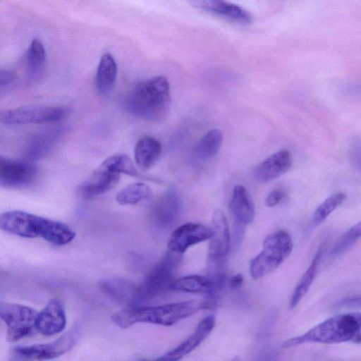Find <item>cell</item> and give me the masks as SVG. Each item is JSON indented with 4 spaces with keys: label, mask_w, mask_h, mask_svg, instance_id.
<instances>
[{
    "label": "cell",
    "mask_w": 361,
    "mask_h": 361,
    "mask_svg": "<svg viewBox=\"0 0 361 361\" xmlns=\"http://www.w3.org/2000/svg\"><path fill=\"white\" fill-rule=\"evenodd\" d=\"M243 282V276L241 274H238L232 276L229 280L230 287L232 288H239Z\"/></svg>",
    "instance_id": "836d02e7"
},
{
    "label": "cell",
    "mask_w": 361,
    "mask_h": 361,
    "mask_svg": "<svg viewBox=\"0 0 361 361\" xmlns=\"http://www.w3.org/2000/svg\"><path fill=\"white\" fill-rule=\"evenodd\" d=\"M121 173L102 163L90 176L78 187V194L85 199H91L113 189L118 183Z\"/></svg>",
    "instance_id": "4fadbf2b"
},
{
    "label": "cell",
    "mask_w": 361,
    "mask_h": 361,
    "mask_svg": "<svg viewBox=\"0 0 361 361\" xmlns=\"http://www.w3.org/2000/svg\"><path fill=\"white\" fill-rule=\"evenodd\" d=\"M46 54L44 45L39 39H33L26 53V66L32 76L38 75L44 66Z\"/></svg>",
    "instance_id": "4316f807"
},
{
    "label": "cell",
    "mask_w": 361,
    "mask_h": 361,
    "mask_svg": "<svg viewBox=\"0 0 361 361\" xmlns=\"http://www.w3.org/2000/svg\"><path fill=\"white\" fill-rule=\"evenodd\" d=\"M99 286L114 300L128 306L135 305L137 286L132 281L119 277L108 278L101 280Z\"/></svg>",
    "instance_id": "ffe728a7"
},
{
    "label": "cell",
    "mask_w": 361,
    "mask_h": 361,
    "mask_svg": "<svg viewBox=\"0 0 361 361\" xmlns=\"http://www.w3.org/2000/svg\"><path fill=\"white\" fill-rule=\"evenodd\" d=\"M212 235V228L199 223H186L171 233L167 247L169 250L182 255L191 246L209 240Z\"/></svg>",
    "instance_id": "8fae6325"
},
{
    "label": "cell",
    "mask_w": 361,
    "mask_h": 361,
    "mask_svg": "<svg viewBox=\"0 0 361 361\" xmlns=\"http://www.w3.org/2000/svg\"><path fill=\"white\" fill-rule=\"evenodd\" d=\"M285 197V192L281 189H274L271 191L265 199V204L273 207L279 204Z\"/></svg>",
    "instance_id": "4dcf8cb0"
},
{
    "label": "cell",
    "mask_w": 361,
    "mask_h": 361,
    "mask_svg": "<svg viewBox=\"0 0 361 361\" xmlns=\"http://www.w3.org/2000/svg\"><path fill=\"white\" fill-rule=\"evenodd\" d=\"M215 325V318L209 315L203 318L194 333L173 349L157 360L176 361L182 359L198 347L210 334Z\"/></svg>",
    "instance_id": "9a60e30c"
},
{
    "label": "cell",
    "mask_w": 361,
    "mask_h": 361,
    "mask_svg": "<svg viewBox=\"0 0 361 361\" xmlns=\"http://www.w3.org/2000/svg\"><path fill=\"white\" fill-rule=\"evenodd\" d=\"M66 316L63 303L56 298L51 299L38 312L36 330L46 336L57 334L65 329Z\"/></svg>",
    "instance_id": "5bb4252c"
},
{
    "label": "cell",
    "mask_w": 361,
    "mask_h": 361,
    "mask_svg": "<svg viewBox=\"0 0 361 361\" xmlns=\"http://www.w3.org/2000/svg\"><path fill=\"white\" fill-rule=\"evenodd\" d=\"M290 235L283 230L268 235L263 242L262 250L250 263V274L257 280L276 269L292 252Z\"/></svg>",
    "instance_id": "5b68a950"
},
{
    "label": "cell",
    "mask_w": 361,
    "mask_h": 361,
    "mask_svg": "<svg viewBox=\"0 0 361 361\" xmlns=\"http://www.w3.org/2000/svg\"><path fill=\"white\" fill-rule=\"evenodd\" d=\"M67 114L68 109L63 106L29 105L1 111L0 121L5 125L43 123L61 121Z\"/></svg>",
    "instance_id": "9c48e42d"
},
{
    "label": "cell",
    "mask_w": 361,
    "mask_h": 361,
    "mask_svg": "<svg viewBox=\"0 0 361 361\" xmlns=\"http://www.w3.org/2000/svg\"><path fill=\"white\" fill-rule=\"evenodd\" d=\"M345 342L361 343V312L331 317L302 335L286 340L281 347L288 348L307 343L332 344Z\"/></svg>",
    "instance_id": "277c9868"
},
{
    "label": "cell",
    "mask_w": 361,
    "mask_h": 361,
    "mask_svg": "<svg viewBox=\"0 0 361 361\" xmlns=\"http://www.w3.org/2000/svg\"><path fill=\"white\" fill-rule=\"evenodd\" d=\"M229 209L236 228H243L253 221L255 214V204L250 193L245 186H235Z\"/></svg>",
    "instance_id": "2e32d148"
},
{
    "label": "cell",
    "mask_w": 361,
    "mask_h": 361,
    "mask_svg": "<svg viewBox=\"0 0 361 361\" xmlns=\"http://www.w3.org/2000/svg\"><path fill=\"white\" fill-rule=\"evenodd\" d=\"M181 209V200L176 188L168 190L154 204L152 217L162 227L173 224L178 219Z\"/></svg>",
    "instance_id": "ac0fdd59"
},
{
    "label": "cell",
    "mask_w": 361,
    "mask_h": 361,
    "mask_svg": "<svg viewBox=\"0 0 361 361\" xmlns=\"http://www.w3.org/2000/svg\"><path fill=\"white\" fill-rule=\"evenodd\" d=\"M361 238V221L351 226L338 239L331 251L332 257L338 256Z\"/></svg>",
    "instance_id": "f546056e"
},
{
    "label": "cell",
    "mask_w": 361,
    "mask_h": 361,
    "mask_svg": "<svg viewBox=\"0 0 361 361\" xmlns=\"http://www.w3.org/2000/svg\"><path fill=\"white\" fill-rule=\"evenodd\" d=\"M222 142L221 131L216 128L210 130L197 143L195 149L196 157L201 160L212 158L219 151Z\"/></svg>",
    "instance_id": "d4e9b609"
},
{
    "label": "cell",
    "mask_w": 361,
    "mask_h": 361,
    "mask_svg": "<svg viewBox=\"0 0 361 361\" xmlns=\"http://www.w3.org/2000/svg\"><path fill=\"white\" fill-rule=\"evenodd\" d=\"M117 75V66L112 55L104 54L99 61L96 73V87L102 94L110 92L115 84Z\"/></svg>",
    "instance_id": "603a6c76"
},
{
    "label": "cell",
    "mask_w": 361,
    "mask_h": 361,
    "mask_svg": "<svg viewBox=\"0 0 361 361\" xmlns=\"http://www.w3.org/2000/svg\"><path fill=\"white\" fill-rule=\"evenodd\" d=\"M79 336L78 326H74L51 342L15 346L11 349V357L17 360L54 359L69 351L77 343Z\"/></svg>",
    "instance_id": "52a82bcc"
},
{
    "label": "cell",
    "mask_w": 361,
    "mask_h": 361,
    "mask_svg": "<svg viewBox=\"0 0 361 361\" xmlns=\"http://www.w3.org/2000/svg\"><path fill=\"white\" fill-rule=\"evenodd\" d=\"M338 304L339 306L361 305V295L345 298L340 301Z\"/></svg>",
    "instance_id": "d6a6232c"
},
{
    "label": "cell",
    "mask_w": 361,
    "mask_h": 361,
    "mask_svg": "<svg viewBox=\"0 0 361 361\" xmlns=\"http://www.w3.org/2000/svg\"><path fill=\"white\" fill-rule=\"evenodd\" d=\"M169 82L163 75L137 83L126 95L124 106L133 116L149 121H161L171 107Z\"/></svg>",
    "instance_id": "7a4b0ae2"
},
{
    "label": "cell",
    "mask_w": 361,
    "mask_h": 361,
    "mask_svg": "<svg viewBox=\"0 0 361 361\" xmlns=\"http://www.w3.org/2000/svg\"><path fill=\"white\" fill-rule=\"evenodd\" d=\"M346 199V194L338 192L326 198L315 209L313 221L318 225L324 221Z\"/></svg>",
    "instance_id": "83f0119b"
},
{
    "label": "cell",
    "mask_w": 361,
    "mask_h": 361,
    "mask_svg": "<svg viewBox=\"0 0 361 361\" xmlns=\"http://www.w3.org/2000/svg\"><path fill=\"white\" fill-rule=\"evenodd\" d=\"M322 255V247L318 249L310 265L295 286L289 301L290 310L294 309L308 291L316 276L321 261Z\"/></svg>",
    "instance_id": "cb8c5ba5"
},
{
    "label": "cell",
    "mask_w": 361,
    "mask_h": 361,
    "mask_svg": "<svg viewBox=\"0 0 361 361\" xmlns=\"http://www.w3.org/2000/svg\"><path fill=\"white\" fill-rule=\"evenodd\" d=\"M37 169L32 163L4 157L0 158V184L6 188L25 187L35 182Z\"/></svg>",
    "instance_id": "30bf717a"
},
{
    "label": "cell",
    "mask_w": 361,
    "mask_h": 361,
    "mask_svg": "<svg viewBox=\"0 0 361 361\" xmlns=\"http://www.w3.org/2000/svg\"><path fill=\"white\" fill-rule=\"evenodd\" d=\"M14 74L8 70H1L0 72V84L1 87L12 82L14 79Z\"/></svg>",
    "instance_id": "1f68e13d"
},
{
    "label": "cell",
    "mask_w": 361,
    "mask_h": 361,
    "mask_svg": "<svg viewBox=\"0 0 361 361\" xmlns=\"http://www.w3.org/2000/svg\"><path fill=\"white\" fill-rule=\"evenodd\" d=\"M291 165L292 157L290 152L281 149L259 164L255 167L254 173L259 180L270 181L286 173Z\"/></svg>",
    "instance_id": "d6986e66"
},
{
    "label": "cell",
    "mask_w": 361,
    "mask_h": 361,
    "mask_svg": "<svg viewBox=\"0 0 361 361\" xmlns=\"http://www.w3.org/2000/svg\"><path fill=\"white\" fill-rule=\"evenodd\" d=\"M180 259V255L170 250L164 255L137 286L135 305L159 298L171 290Z\"/></svg>",
    "instance_id": "8992f818"
},
{
    "label": "cell",
    "mask_w": 361,
    "mask_h": 361,
    "mask_svg": "<svg viewBox=\"0 0 361 361\" xmlns=\"http://www.w3.org/2000/svg\"><path fill=\"white\" fill-rule=\"evenodd\" d=\"M190 5L200 10L209 12L230 20L248 24L251 15L241 6L226 0H188Z\"/></svg>",
    "instance_id": "e0dca14e"
},
{
    "label": "cell",
    "mask_w": 361,
    "mask_h": 361,
    "mask_svg": "<svg viewBox=\"0 0 361 361\" xmlns=\"http://www.w3.org/2000/svg\"><path fill=\"white\" fill-rule=\"evenodd\" d=\"M213 235L209 239L210 264H224L230 248V233L224 214L216 209L212 215Z\"/></svg>",
    "instance_id": "7c38bea8"
},
{
    "label": "cell",
    "mask_w": 361,
    "mask_h": 361,
    "mask_svg": "<svg viewBox=\"0 0 361 361\" xmlns=\"http://www.w3.org/2000/svg\"><path fill=\"white\" fill-rule=\"evenodd\" d=\"M1 229L27 238H42L55 245L71 243L75 231L67 224L20 210L7 211L0 216Z\"/></svg>",
    "instance_id": "6da1fadb"
},
{
    "label": "cell",
    "mask_w": 361,
    "mask_h": 361,
    "mask_svg": "<svg viewBox=\"0 0 361 361\" xmlns=\"http://www.w3.org/2000/svg\"><path fill=\"white\" fill-rule=\"evenodd\" d=\"M38 312L27 305L1 302L0 317L6 326L9 342H16L36 329Z\"/></svg>",
    "instance_id": "ba28073f"
},
{
    "label": "cell",
    "mask_w": 361,
    "mask_h": 361,
    "mask_svg": "<svg viewBox=\"0 0 361 361\" xmlns=\"http://www.w3.org/2000/svg\"><path fill=\"white\" fill-rule=\"evenodd\" d=\"M162 147L156 138L146 135L140 138L134 148V159L137 166L142 171L150 169L158 161Z\"/></svg>",
    "instance_id": "7402d4cb"
},
{
    "label": "cell",
    "mask_w": 361,
    "mask_h": 361,
    "mask_svg": "<svg viewBox=\"0 0 361 361\" xmlns=\"http://www.w3.org/2000/svg\"><path fill=\"white\" fill-rule=\"evenodd\" d=\"M150 187L142 182L128 184L121 189L116 196V202L121 205L135 204L150 197Z\"/></svg>",
    "instance_id": "484cf974"
},
{
    "label": "cell",
    "mask_w": 361,
    "mask_h": 361,
    "mask_svg": "<svg viewBox=\"0 0 361 361\" xmlns=\"http://www.w3.org/2000/svg\"><path fill=\"white\" fill-rule=\"evenodd\" d=\"M102 164L111 169L133 176H141L130 158L124 154H115L106 158Z\"/></svg>",
    "instance_id": "f1b7e54d"
},
{
    "label": "cell",
    "mask_w": 361,
    "mask_h": 361,
    "mask_svg": "<svg viewBox=\"0 0 361 361\" xmlns=\"http://www.w3.org/2000/svg\"><path fill=\"white\" fill-rule=\"evenodd\" d=\"M220 288L210 276L190 275L175 279L171 286V290L189 293H203L209 297L207 300L220 291Z\"/></svg>",
    "instance_id": "44dd1931"
},
{
    "label": "cell",
    "mask_w": 361,
    "mask_h": 361,
    "mask_svg": "<svg viewBox=\"0 0 361 361\" xmlns=\"http://www.w3.org/2000/svg\"><path fill=\"white\" fill-rule=\"evenodd\" d=\"M204 308V301L197 300L157 306L131 305L113 313L111 319L117 326L122 329L137 323H151L169 326Z\"/></svg>",
    "instance_id": "3957f363"
}]
</instances>
